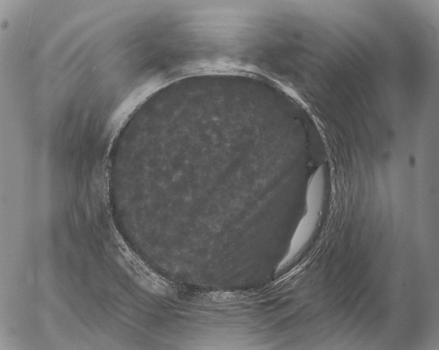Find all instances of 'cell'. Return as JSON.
I'll list each match as a JSON object with an SVG mask.
<instances>
[{"instance_id":"6da1fadb","label":"cell","mask_w":439,"mask_h":350,"mask_svg":"<svg viewBox=\"0 0 439 350\" xmlns=\"http://www.w3.org/2000/svg\"><path fill=\"white\" fill-rule=\"evenodd\" d=\"M174 85L167 69H162L138 83L113 113L108 124L106 151H110L122 130L135 112L149 99Z\"/></svg>"}]
</instances>
